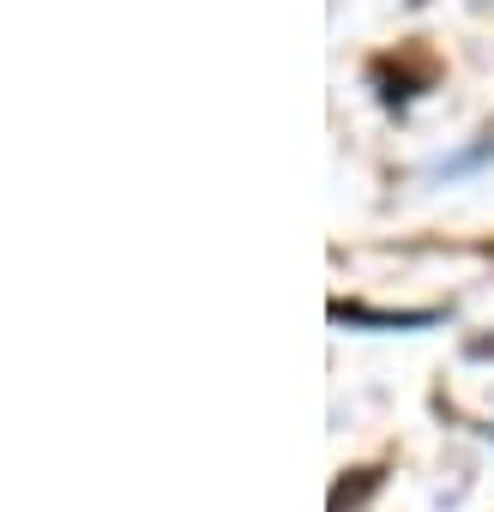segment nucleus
Segmentation results:
<instances>
[{"label": "nucleus", "mask_w": 494, "mask_h": 512, "mask_svg": "<svg viewBox=\"0 0 494 512\" xmlns=\"http://www.w3.org/2000/svg\"><path fill=\"white\" fill-rule=\"evenodd\" d=\"M332 320H350V326H434V314H380V308H350V302H338Z\"/></svg>", "instance_id": "obj_1"}]
</instances>
